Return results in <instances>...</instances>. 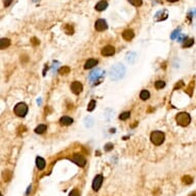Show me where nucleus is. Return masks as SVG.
I'll return each mask as SVG.
<instances>
[{
  "instance_id": "f257e3e1",
  "label": "nucleus",
  "mask_w": 196,
  "mask_h": 196,
  "mask_svg": "<svg viewBox=\"0 0 196 196\" xmlns=\"http://www.w3.org/2000/svg\"><path fill=\"white\" fill-rule=\"evenodd\" d=\"M125 74V67L122 64H115L114 66H112L110 68L109 71V77L112 80H119L121 79Z\"/></svg>"
},
{
  "instance_id": "c85d7f7f",
  "label": "nucleus",
  "mask_w": 196,
  "mask_h": 196,
  "mask_svg": "<svg viewBox=\"0 0 196 196\" xmlns=\"http://www.w3.org/2000/svg\"><path fill=\"white\" fill-rule=\"evenodd\" d=\"M95 107H96V101L91 100L87 106V111H93V109H95Z\"/></svg>"
},
{
  "instance_id": "f8f14e48",
  "label": "nucleus",
  "mask_w": 196,
  "mask_h": 196,
  "mask_svg": "<svg viewBox=\"0 0 196 196\" xmlns=\"http://www.w3.org/2000/svg\"><path fill=\"white\" fill-rule=\"evenodd\" d=\"M107 7H108V2L105 1V0H102V1H100V2L96 5V9L98 10V11H103V10H105Z\"/></svg>"
},
{
  "instance_id": "aec40b11",
  "label": "nucleus",
  "mask_w": 196,
  "mask_h": 196,
  "mask_svg": "<svg viewBox=\"0 0 196 196\" xmlns=\"http://www.w3.org/2000/svg\"><path fill=\"white\" fill-rule=\"evenodd\" d=\"M194 43V40L191 38H186V39L183 41V47H190L192 46Z\"/></svg>"
},
{
  "instance_id": "72a5a7b5",
  "label": "nucleus",
  "mask_w": 196,
  "mask_h": 196,
  "mask_svg": "<svg viewBox=\"0 0 196 196\" xmlns=\"http://www.w3.org/2000/svg\"><path fill=\"white\" fill-rule=\"evenodd\" d=\"M31 42H32L34 45H38V44H39V40L37 39V38H35V37H33L32 39H31Z\"/></svg>"
},
{
  "instance_id": "c756f323",
  "label": "nucleus",
  "mask_w": 196,
  "mask_h": 196,
  "mask_svg": "<svg viewBox=\"0 0 196 196\" xmlns=\"http://www.w3.org/2000/svg\"><path fill=\"white\" fill-rule=\"evenodd\" d=\"M177 36H180V29L175 30L174 32L172 33V35H170V38H172V39H176Z\"/></svg>"
},
{
  "instance_id": "7c9ffc66",
  "label": "nucleus",
  "mask_w": 196,
  "mask_h": 196,
  "mask_svg": "<svg viewBox=\"0 0 196 196\" xmlns=\"http://www.w3.org/2000/svg\"><path fill=\"white\" fill-rule=\"evenodd\" d=\"M69 196H80V194H79V192H78L77 189H74V190H72V191L70 192Z\"/></svg>"
},
{
  "instance_id": "4468645a",
  "label": "nucleus",
  "mask_w": 196,
  "mask_h": 196,
  "mask_svg": "<svg viewBox=\"0 0 196 196\" xmlns=\"http://www.w3.org/2000/svg\"><path fill=\"white\" fill-rule=\"evenodd\" d=\"M60 123L61 125H70L73 123V119L71 117H69V116H63V117L60 119Z\"/></svg>"
},
{
  "instance_id": "bb28decb",
  "label": "nucleus",
  "mask_w": 196,
  "mask_h": 196,
  "mask_svg": "<svg viewBox=\"0 0 196 196\" xmlns=\"http://www.w3.org/2000/svg\"><path fill=\"white\" fill-rule=\"evenodd\" d=\"M84 123H85V126L86 128H91V125L93 123V120L91 117H86L85 120H84Z\"/></svg>"
},
{
  "instance_id": "20e7f679",
  "label": "nucleus",
  "mask_w": 196,
  "mask_h": 196,
  "mask_svg": "<svg viewBox=\"0 0 196 196\" xmlns=\"http://www.w3.org/2000/svg\"><path fill=\"white\" fill-rule=\"evenodd\" d=\"M104 74H105V71L101 70V69H96V70H93V71L89 74V81H91V82H93L95 84L100 83V81H102V78H103Z\"/></svg>"
},
{
  "instance_id": "f704fd0d",
  "label": "nucleus",
  "mask_w": 196,
  "mask_h": 196,
  "mask_svg": "<svg viewBox=\"0 0 196 196\" xmlns=\"http://www.w3.org/2000/svg\"><path fill=\"white\" fill-rule=\"evenodd\" d=\"M186 39V37L184 36V35H182V36H179L178 37V41H181V42H183L184 40Z\"/></svg>"
},
{
  "instance_id": "f3484780",
  "label": "nucleus",
  "mask_w": 196,
  "mask_h": 196,
  "mask_svg": "<svg viewBox=\"0 0 196 196\" xmlns=\"http://www.w3.org/2000/svg\"><path fill=\"white\" fill-rule=\"evenodd\" d=\"M136 59H137V54H136L135 52H130V54L126 56V61H128V63H130V64L135 63Z\"/></svg>"
},
{
  "instance_id": "2f4dec72",
  "label": "nucleus",
  "mask_w": 196,
  "mask_h": 196,
  "mask_svg": "<svg viewBox=\"0 0 196 196\" xmlns=\"http://www.w3.org/2000/svg\"><path fill=\"white\" fill-rule=\"evenodd\" d=\"M184 86V82L183 81H179L178 83L175 85V89H178V88H181V87H183Z\"/></svg>"
},
{
  "instance_id": "9d476101",
  "label": "nucleus",
  "mask_w": 196,
  "mask_h": 196,
  "mask_svg": "<svg viewBox=\"0 0 196 196\" xmlns=\"http://www.w3.org/2000/svg\"><path fill=\"white\" fill-rule=\"evenodd\" d=\"M114 52H115V48L111 46V45H107V46L103 47V49H102V54L104 56H111L114 54Z\"/></svg>"
},
{
  "instance_id": "393cba45",
  "label": "nucleus",
  "mask_w": 196,
  "mask_h": 196,
  "mask_svg": "<svg viewBox=\"0 0 196 196\" xmlns=\"http://www.w3.org/2000/svg\"><path fill=\"white\" fill-rule=\"evenodd\" d=\"M164 86H165V82L162 80H158L155 82V87L157 88V89H161V88H163Z\"/></svg>"
},
{
  "instance_id": "a878e982",
  "label": "nucleus",
  "mask_w": 196,
  "mask_h": 196,
  "mask_svg": "<svg viewBox=\"0 0 196 196\" xmlns=\"http://www.w3.org/2000/svg\"><path fill=\"white\" fill-rule=\"evenodd\" d=\"M130 112H123V113H121V114L119 115V119L120 120H126V119H128V118H130Z\"/></svg>"
},
{
  "instance_id": "2eb2a0df",
  "label": "nucleus",
  "mask_w": 196,
  "mask_h": 196,
  "mask_svg": "<svg viewBox=\"0 0 196 196\" xmlns=\"http://www.w3.org/2000/svg\"><path fill=\"white\" fill-rule=\"evenodd\" d=\"M98 65V61L95 59H89L88 61H86L85 65H84V69H91L93 68L95 66Z\"/></svg>"
},
{
  "instance_id": "0eeeda50",
  "label": "nucleus",
  "mask_w": 196,
  "mask_h": 196,
  "mask_svg": "<svg viewBox=\"0 0 196 196\" xmlns=\"http://www.w3.org/2000/svg\"><path fill=\"white\" fill-rule=\"evenodd\" d=\"M103 181H104V178L102 175L96 176V178H95L93 181V189L95 191H99V189L101 188V186L103 184Z\"/></svg>"
},
{
  "instance_id": "473e14b6",
  "label": "nucleus",
  "mask_w": 196,
  "mask_h": 196,
  "mask_svg": "<svg viewBox=\"0 0 196 196\" xmlns=\"http://www.w3.org/2000/svg\"><path fill=\"white\" fill-rule=\"evenodd\" d=\"M112 148H113V144H111V143H108V144L105 145V150H106V151H110Z\"/></svg>"
},
{
  "instance_id": "e433bc0d",
  "label": "nucleus",
  "mask_w": 196,
  "mask_h": 196,
  "mask_svg": "<svg viewBox=\"0 0 196 196\" xmlns=\"http://www.w3.org/2000/svg\"><path fill=\"white\" fill-rule=\"evenodd\" d=\"M189 196H196V192H192V193L190 194Z\"/></svg>"
},
{
  "instance_id": "a211bd4d",
  "label": "nucleus",
  "mask_w": 196,
  "mask_h": 196,
  "mask_svg": "<svg viewBox=\"0 0 196 196\" xmlns=\"http://www.w3.org/2000/svg\"><path fill=\"white\" fill-rule=\"evenodd\" d=\"M140 98L142 99L143 101L148 100V99L150 98V93L148 91H146V89H143V91H141V93H140Z\"/></svg>"
},
{
  "instance_id": "ddd939ff",
  "label": "nucleus",
  "mask_w": 196,
  "mask_h": 196,
  "mask_svg": "<svg viewBox=\"0 0 196 196\" xmlns=\"http://www.w3.org/2000/svg\"><path fill=\"white\" fill-rule=\"evenodd\" d=\"M45 160L42 158V157H37L36 158V166L38 169H40V170H42V169H44V167H45Z\"/></svg>"
},
{
  "instance_id": "39448f33",
  "label": "nucleus",
  "mask_w": 196,
  "mask_h": 196,
  "mask_svg": "<svg viewBox=\"0 0 196 196\" xmlns=\"http://www.w3.org/2000/svg\"><path fill=\"white\" fill-rule=\"evenodd\" d=\"M13 111H15V115H17L19 117H25L28 113V106L25 103H19L15 105Z\"/></svg>"
},
{
  "instance_id": "c9c22d12",
  "label": "nucleus",
  "mask_w": 196,
  "mask_h": 196,
  "mask_svg": "<svg viewBox=\"0 0 196 196\" xmlns=\"http://www.w3.org/2000/svg\"><path fill=\"white\" fill-rule=\"evenodd\" d=\"M12 0H4V5L5 6H9V4L11 3Z\"/></svg>"
},
{
  "instance_id": "4be33fe9",
  "label": "nucleus",
  "mask_w": 196,
  "mask_h": 196,
  "mask_svg": "<svg viewBox=\"0 0 196 196\" xmlns=\"http://www.w3.org/2000/svg\"><path fill=\"white\" fill-rule=\"evenodd\" d=\"M194 83H195V82H194V80H192L191 81V83L189 84V86H187V88H186V93H188L189 96L191 97L192 96V93H193V88H194Z\"/></svg>"
},
{
  "instance_id": "7ed1b4c3",
  "label": "nucleus",
  "mask_w": 196,
  "mask_h": 196,
  "mask_svg": "<svg viewBox=\"0 0 196 196\" xmlns=\"http://www.w3.org/2000/svg\"><path fill=\"white\" fill-rule=\"evenodd\" d=\"M176 120H177V123L179 125H181V126H187L190 123V121H191V117H190V115H189L188 113L181 112L176 116Z\"/></svg>"
},
{
  "instance_id": "4c0bfd02",
  "label": "nucleus",
  "mask_w": 196,
  "mask_h": 196,
  "mask_svg": "<svg viewBox=\"0 0 196 196\" xmlns=\"http://www.w3.org/2000/svg\"><path fill=\"white\" fill-rule=\"evenodd\" d=\"M167 1H169V2H176V1H178V0H167Z\"/></svg>"
},
{
  "instance_id": "6e6552de",
  "label": "nucleus",
  "mask_w": 196,
  "mask_h": 196,
  "mask_svg": "<svg viewBox=\"0 0 196 196\" xmlns=\"http://www.w3.org/2000/svg\"><path fill=\"white\" fill-rule=\"evenodd\" d=\"M95 28H96L97 31H105L107 28H108V25H107V22L103 19H100L96 22L95 24Z\"/></svg>"
},
{
  "instance_id": "b1692460",
  "label": "nucleus",
  "mask_w": 196,
  "mask_h": 196,
  "mask_svg": "<svg viewBox=\"0 0 196 196\" xmlns=\"http://www.w3.org/2000/svg\"><path fill=\"white\" fill-rule=\"evenodd\" d=\"M64 29H65V31H66L67 34H69V35H72L74 33V29H73V27H72L71 25L67 24L66 26L64 27Z\"/></svg>"
},
{
  "instance_id": "f03ea898",
  "label": "nucleus",
  "mask_w": 196,
  "mask_h": 196,
  "mask_svg": "<svg viewBox=\"0 0 196 196\" xmlns=\"http://www.w3.org/2000/svg\"><path fill=\"white\" fill-rule=\"evenodd\" d=\"M150 140L155 146H160L165 140V135H164V132H160V130H155L150 136Z\"/></svg>"
},
{
  "instance_id": "423d86ee",
  "label": "nucleus",
  "mask_w": 196,
  "mask_h": 196,
  "mask_svg": "<svg viewBox=\"0 0 196 196\" xmlns=\"http://www.w3.org/2000/svg\"><path fill=\"white\" fill-rule=\"evenodd\" d=\"M72 161H73L74 163H76L78 166H81V167H83L86 164V159L80 154L73 155V157H72Z\"/></svg>"
},
{
  "instance_id": "dca6fc26",
  "label": "nucleus",
  "mask_w": 196,
  "mask_h": 196,
  "mask_svg": "<svg viewBox=\"0 0 196 196\" xmlns=\"http://www.w3.org/2000/svg\"><path fill=\"white\" fill-rule=\"evenodd\" d=\"M10 45V40L8 38H2L0 41V48L5 49L6 47H8Z\"/></svg>"
},
{
  "instance_id": "cd10ccee",
  "label": "nucleus",
  "mask_w": 196,
  "mask_h": 196,
  "mask_svg": "<svg viewBox=\"0 0 196 196\" xmlns=\"http://www.w3.org/2000/svg\"><path fill=\"white\" fill-rule=\"evenodd\" d=\"M128 1L134 6H141L142 5V0H128Z\"/></svg>"
},
{
  "instance_id": "5701e85b",
  "label": "nucleus",
  "mask_w": 196,
  "mask_h": 196,
  "mask_svg": "<svg viewBox=\"0 0 196 196\" xmlns=\"http://www.w3.org/2000/svg\"><path fill=\"white\" fill-rule=\"evenodd\" d=\"M70 68L69 67H67V66H64V67H62L61 69L59 70V73L61 74V75H66V74H68V73H70Z\"/></svg>"
},
{
  "instance_id": "1a4fd4ad",
  "label": "nucleus",
  "mask_w": 196,
  "mask_h": 196,
  "mask_svg": "<svg viewBox=\"0 0 196 196\" xmlns=\"http://www.w3.org/2000/svg\"><path fill=\"white\" fill-rule=\"evenodd\" d=\"M71 91L75 95H79L81 91H83V86H82V84L79 81H74L73 83L71 84Z\"/></svg>"
},
{
  "instance_id": "6ab92c4d",
  "label": "nucleus",
  "mask_w": 196,
  "mask_h": 196,
  "mask_svg": "<svg viewBox=\"0 0 196 196\" xmlns=\"http://www.w3.org/2000/svg\"><path fill=\"white\" fill-rule=\"evenodd\" d=\"M45 130H46V125L45 124H39L35 128V132L36 134H43Z\"/></svg>"
},
{
  "instance_id": "412c9836",
  "label": "nucleus",
  "mask_w": 196,
  "mask_h": 196,
  "mask_svg": "<svg viewBox=\"0 0 196 196\" xmlns=\"http://www.w3.org/2000/svg\"><path fill=\"white\" fill-rule=\"evenodd\" d=\"M182 182H183L185 185H190V184H192L193 179H192L190 176H184L183 178H182Z\"/></svg>"
},
{
  "instance_id": "9b49d317",
  "label": "nucleus",
  "mask_w": 196,
  "mask_h": 196,
  "mask_svg": "<svg viewBox=\"0 0 196 196\" xmlns=\"http://www.w3.org/2000/svg\"><path fill=\"white\" fill-rule=\"evenodd\" d=\"M134 36H135V33H134V31H132V29L124 30V31H123V33H122L123 39L126 40V41H130V40L134 38Z\"/></svg>"
}]
</instances>
